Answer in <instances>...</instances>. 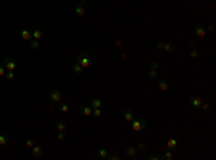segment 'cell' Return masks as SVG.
Wrapping results in <instances>:
<instances>
[{
  "label": "cell",
  "instance_id": "obj_36",
  "mask_svg": "<svg viewBox=\"0 0 216 160\" xmlns=\"http://www.w3.org/2000/svg\"><path fill=\"white\" fill-rule=\"evenodd\" d=\"M151 68H154V69H157V68H158V63L156 62V61H153V62H151Z\"/></svg>",
  "mask_w": 216,
  "mask_h": 160
},
{
  "label": "cell",
  "instance_id": "obj_13",
  "mask_svg": "<svg viewBox=\"0 0 216 160\" xmlns=\"http://www.w3.org/2000/svg\"><path fill=\"white\" fill-rule=\"evenodd\" d=\"M123 114H124V120H125V123H131L134 120V114H133V111L131 110H124L123 111Z\"/></svg>",
  "mask_w": 216,
  "mask_h": 160
},
{
  "label": "cell",
  "instance_id": "obj_29",
  "mask_svg": "<svg viewBox=\"0 0 216 160\" xmlns=\"http://www.w3.org/2000/svg\"><path fill=\"white\" fill-rule=\"evenodd\" d=\"M118 159H120V156H118V154H115V153H108L107 160H118Z\"/></svg>",
  "mask_w": 216,
  "mask_h": 160
},
{
  "label": "cell",
  "instance_id": "obj_2",
  "mask_svg": "<svg viewBox=\"0 0 216 160\" xmlns=\"http://www.w3.org/2000/svg\"><path fill=\"white\" fill-rule=\"evenodd\" d=\"M131 128L134 131H137V133L144 131L147 128V121H145L144 118H134L133 121H131Z\"/></svg>",
  "mask_w": 216,
  "mask_h": 160
},
{
  "label": "cell",
  "instance_id": "obj_21",
  "mask_svg": "<svg viewBox=\"0 0 216 160\" xmlns=\"http://www.w3.org/2000/svg\"><path fill=\"white\" fill-rule=\"evenodd\" d=\"M167 147L170 149V150H176V147H177V140L176 139H169V141H167Z\"/></svg>",
  "mask_w": 216,
  "mask_h": 160
},
{
  "label": "cell",
  "instance_id": "obj_7",
  "mask_svg": "<svg viewBox=\"0 0 216 160\" xmlns=\"http://www.w3.org/2000/svg\"><path fill=\"white\" fill-rule=\"evenodd\" d=\"M61 97H62V94H61V91H58V89L49 91V100L52 102H56V104H58V102L61 101Z\"/></svg>",
  "mask_w": 216,
  "mask_h": 160
},
{
  "label": "cell",
  "instance_id": "obj_27",
  "mask_svg": "<svg viewBox=\"0 0 216 160\" xmlns=\"http://www.w3.org/2000/svg\"><path fill=\"white\" fill-rule=\"evenodd\" d=\"M9 143V139H7V136H3V134H0V146H4V144H7Z\"/></svg>",
  "mask_w": 216,
  "mask_h": 160
},
{
  "label": "cell",
  "instance_id": "obj_37",
  "mask_svg": "<svg viewBox=\"0 0 216 160\" xmlns=\"http://www.w3.org/2000/svg\"><path fill=\"white\" fill-rule=\"evenodd\" d=\"M208 30H209V32H212V30H213V26H212V25L208 26Z\"/></svg>",
  "mask_w": 216,
  "mask_h": 160
},
{
  "label": "cell",
  "instance_id": "obj_28",
  "mask_svg": "<svg viewBox=\"0 0 216 160\" xmlns=\"http://www.w3.org/2000/svg\"><path fill=\"white\" fill-rule=\"evenodd\" d=\"M147 159L149 160H160V159H163V156L162 154H149Z\"/></svg>",
  "mask_w": 216,
  "mask_h": 160
},
{
  "label": "cell",
  "instance_id": "obj_19",
  "mask_svg": "<svg viewBox=\"0 0 216 160\" xmlns=\"http://www.w3.org/2000/svg\"><path fill=\"white\" fill-rule=\"evenodd\" d=\"M55 126H56V130L58 131H67V124L63 121H61V120H58V121L55 123Z\"/></svg>",
  "mask_w": 216,
  "mask_h": 160
},
{
  "label": "cell",
  "instance_id": "obj_15",
  "mask_svg": "<svg viewBox=\"0 0 216 160\" xmlns=\"http://www.w3.org/2000/svg\"><path fill=\"white\" fill-rule=\"evenodd\" d=\"M20 38L23 39V41H30V39H32V32H30L29 29H23L20 32Z\"/></svg>",
  "mask_w": 216,
  "mask_h": 160
},
{
  "label": "cell",
  "instance_id": "obj_17",
  "mask_svg": "<svg viewBox=\"0 0 216 160\" xmlns=\"http://www.w3.org/2000/svg\"><path fill=\"white\" fill-rule=\"evenodd\" d=\"M190 56L192 58H195V59L199 58V52H197V49H196L195 42H190Z\"/></svg>",
  "mask_w": 216,
  "mask_h": 160
},
{
  "label": "cell",
  "instance_id": "obj_32",
  "mask_svg": "<svg viewBox=\"0 0 216 160\" xmlns=\"http://www.w3.org/2000/svg\"><path fill=\"white\" fill-rule=\"evenodd\" d=\"M67 139V131H58V140H65Z\"/></svg>",
  "mask_w": 216,
  "mask_h": 160
},
{
  "label": "cell",
  "instance_id": "obj_24",
  "mask_svg": "<svg viewBox=\"0 0 216 160\" xmlns=\"http://www.w3.org/2000/svg\"><path fill=\"white\" fill-rule=\"evenodd\" d=\"M29 48L30 49H39V48H41V43H39V41H36V39L29 41Z\"/></svg>",
  "mask_w": 216,
  "mask_h": 160
},
{
  "label": "cell",
  "instance_id": "obj_33",
  "mask_svg": "<svg viewBox=\"0 0 216 160\" xmlns=\"http://www.w3.org/2000/svg\"><path fill=\"white\" fill-rule=\"evenodd\" d=\"M202 110H203V111H206V113H208L209 110H210V104H209V102H202Z\"/></svg>",
  "mask_w": 216,
  "mask_h": 160
},
{
  "label": "cell",
  "instance_id": "obj_9",
  "mask_svg": "<svg viewBox=\"0 0 216 160\" xmlns=\"http://www.w3.org/2000/svg\"><path fill=\"white\" fill-rule=\"evenodd\" d=\"M157 48H158V49H163V51H167V52H173L176 49V45H175V43L157 42Z\"/></svg>",
  "mask_w": 216,
  "mask_h": 160
},
{
  "label": "cell",
  "instance_id": "obj_3",
  "mask_svg": "<svg viewBox=\"0 0 216 160\" xmlns=\"http://www.w3.org/2000/svg\"><path fill=\"white\" fill-rule=\"evenodd\" d=\"M2 63H3L4 67H6V69H7V71H15V69H16V59L12 58V56L4 58Z\"/></svg>",
  "mask_w": 216,
  "mask_h": 160
},
{
  "label": "cell",
  "instance_id": "obj_16",
  "mask_svg": "<svg viewBox=\"0 0 216 160\" xmlns=\"http://www.w3.org/2000/svg\"><path fill=\"white\" fill-rule=\"evenodd\" d=\"M58 108L61 113L63 114H67L68 111H69V104H67V102H62V101H59L58 102Z\"/></svg>",
  "mask_w": 216,
  "mask_h": 160
},
{
  "label": "cell",
  "instance_id": "obj_4",
  "mask_svg": "<svg viewBox=\"0 0 216 160\" xmlns=\"http://www.w3.org/2000/svg\"><path fill=\"white\" fill-rule=\"evenodd\" d=\"M202 98L200 97H197V95H192L190 98H189V106L192 107L193 110H197V108H200V106H202Z\"/></svg>",
  "mask_w": 216,
  "mask_h": 160
},
{
  "label": "cell",
  "instance_id": "obj_25",
  "mask_svg": "<svg viewBox=\"0 0 216 160\" xmlns=\"http://www.w3.org/2000/svg\"><path fill=\"white\" fill-rule=\"evenodd\" d=\"M163 159H166V160H171L173 159V150H164V153H163Z\"/></svg>",
  "mask_w": 216,
  "mask_h": 160
},
{
  "label": "cell",
  "instance_id": "obj_5",
  "mask_svg": "<svg viewBox=\"0 0 216 160\" xmlns=\"http://www.w3.org/2000/svg\"><path fill=\"white\" fill-rule=\"evenodd\" d=\"M193 32L197 38H205V35H206V29H205V26H202L200 23H196L195 28H193Z\"/></svg>",
  "mask_w": 216,
  "mask_h": 160
},
{
  "label": "cell",
  "instance_id": "obj_23",
  "mask_svg": "<svg viewBox=\"0 0 216 160\" xmlns=\"http://www.w3.org/2000/svg\"><path fill=\"white\" fill-rule=\"evenodd\" d=\"M147 76H149L150 80H156V78H157V69H154V68H150V71L147 72Z\"/></svg>",
  "mask_w": 216,
  "mask_h": 160
},
{
  "label": "cell",
  "instance_id": "obj_35",
  "mask_svg": "<svg viewBox=\"0 0 216 160\" xmlns=\"http://www.w3.org/2000/svg\"><path fill=\"white\" fill-rule=\"evenodd\" d=\"M136 147H137V150H144L145 144L143 143V141H137V146H136Z\"/></svg>",
  "mask_w": 216,
  "mask_h": 160
},
{
  "label": "cell",
  "instance_id": "obj_30",
  "mask_svg": "<svg viewBox=\"0 0 216 160\" xmlns=\"http://www.w3.org/2000/svg\"><path fill=\"white\" fill-rule=\"evenodd\" d=\"M92 114H94V117H101V115H102V110L101 108H94L92 110Z\"/></svg>",
  "mask_w": 216,
  "mask_h": 160
},
{
  "label": "cell",
  "instance_id": "obj_34",
  "mask_svg": "<svg viewBox=\"0 0 216 160\" xmlns=\"http://www.w3.org/2000/svg\"><path fill=\"white\" fill-rule=\"evenodd\" d=\"M6 72H7L6 67H4L3 63H0V76H4V75H6Z\"/></svg>",
  "mask_w": 216,
  "mask_h": 160
},
{
  "label": "cell",
  "instance_id": "obj_31",
  "mask_svg": "<svg viewBox=\"0 0 216 160\" xmlns=\"http://www.w3.org/2000/svg\"><path fill=\"white\" fill-rule=\"evenodd\" d=\"M4 78L9 80V81H12L13 78H15V72H13V71H7V72H6V75H4Z\"/></svg>",
  "mask_w": 216,
  "mask_h": 160
},
{
  "label": "cell",
  "instance_id": "obj_22",
  "mask_svg": "<svg viewBox=\"0 0 216 160\" xmlns=\"http://www.w3.org/2000/svg\"><path fill=\"white\" fill-rule=\"evenodd\" d=\"M91 107H92V110L94 108H101V107H102V101H101L100 98H95V100H92Z\"/></svg>",
  "mask_w": 216,
  "mask_h": 160
},
{
  "label": "cell",
  "instance_id": "obj_18",
  "mask_svg": "<svg viewBox=\"0 0 216 160\" xmlns=\"http://www.w3.org/2000/svg\"><path fill=\"white\" fill-rule=\"evenodd\" d=\"M158 88L162 89V91H167L169 89V82H167L166 78H162V80L158 81Z\"/></svg>",
  "mask_w": 216,
  "mask_h": 160
},
{
  "label": "cell",
  "instance_id": "obj_11",
  "mask_svg": "<svg viewBox=\"0 0 216 160\" xmlns=\"http://www.w3.org/2000/svg\"><path fill=\"white\" fill-rule=\"evenodd\" d=\"M137 153H138L137 147H127V149L124 150L125 157H130V159H134V157L137 156Z\"/></svg>",
  "mask_w": 216,
  "mask_h": 160
},
{
  "label": "cell",
  "instance_id": "obj_10",
  "mask_svg": "<svg viewBox=\"0 0 216 160\" xmlns=\"http://www.w3.org/2000/svg\"><path fill=\"white\" fill-rule=\"evenodd\" d=\"M87 3L85 0H82L81 2V4H78L76 7H75V16L76 17H82L84 15H85V9H84V4Z\"/></svg>",
  "mask_w": 216,
  "mask_h": 160
},
{
  "label": "cell",
  "instance_id": "obj_1",
  "mask_svg": "<svg viewBox=\"0 0 216 160\" xmlns=\"http://www.w3.org/2000/svg\"><path fill=\"white\" fill-rule=\"evenodd\" d=\"M75 61H76L82 68H89L91 67V55L87 54V52H81V54L76 56Z\"/></svg>",
  "mask_w": 216,
  "mask_h": 160
},
{
  "label": "cell",
  "instance_id": "obj_26",
  "mask_svg": "<svg viewBox=\"0 0 216 160\" xmlns=\"http://www.w3.org/2000/svg\"><path fill=\"white\" fill-rule=\"evenodd\" d=\"M35 144H36V141H35V139H26V147L28 149H32L35 146Z\"/></svg>",
  "mask_w": 216,
  "mask_h": 160
},
{
  "label": "cell",
  "instance_id": "obj_14",
  "mask_svg": "<svg viewBox=\"0 0 216 160\" xmlns=\"http://www.w3.org/2000/svg\"><path fill=\"white\" fill-rule=\"evenodd\" d=\"M71 69H72V72H74V74H76V75H81V74H82V71H84V68L81 67V65H79V63L76 62V61H75V62L72 63Z\"/></svg>",
  "mask_w": 216,
  "mask_h": 160
},
{
  "label": "cell",
  "instance_id": "obj_20",
  "mask_svg": "<svg viewBox=\"0 0 216 160\" xmlns=\"http://www.w3.org/2000/svg\"><path fill=\"white\" fill-rule=\"evenodd\" d=\"M42 36H43V33H42V30H41V29L32 30V39H36V41H39Z\"/></svg>",
  "mask_w": 216,
  "mask_h": 160
},
{
  "label": "cell",
  "instance_id": "obj_6",
  "mask_svg": "<svg viewBox=\"0 0 216 160\" xmlns=\"http://www.w3.org/2000/svg\"><path fill=\"white\" fill-rule=\"evenodd\" d=\"M79 114L84 117H89V115H92V107L89 104H84L79 107Z\"/></svg>",
  "mask_w": 216,
  "mask_h": 160
},
{
  "label": "cell",
  "instance_id": "obj_12",
  "mask_svg": "<svg viewBox=\"0 0 216 160\" xmlns=\"http://www.w3.org/2000/svg\"><path fill=\"white\" fill-rule=\"evenodd\" d=\"M108 156V150H105V149H98L95 152V157L100 160H105Z\"/></svg>",
  "mask_w": 216,
  "mask_h": 160
},
{
  "label": "cell",
  "instance_id": "obj_8",
  "mask_svg": "<svg viewBox=\"0 0 216 160\" xmlns=\"http://www.w3.org/2000/svg\"><path fill=\"white\" fill-rule=\"evenodd\" d=\"M30 150H32V156L36 157V159H39V157L43 156V147H42L41 144H35Z\"/></svg>",
  "mask_w": 216,
  "mask_h": 160
}]
</instances>
